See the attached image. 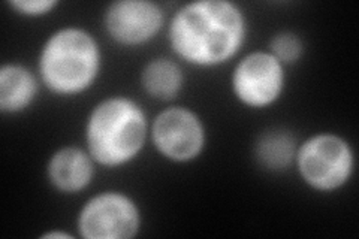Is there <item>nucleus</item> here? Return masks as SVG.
Instances as JSON below:
<instances>
[{
    "mask_svg": "<svg viewBox=\"0 0 359 239\" xmlns=\"http://www.w3.org/2000/svg\"><path fill=\"white\" fill-rule=\"evenodd\" d=\"M39 81L30 69L18 63H6L0 69V111L17 116L35 104Z\"/></svg>",
    "mask_w": 359,
    "mask_h": 239,
    "instance_id": "9d476101",
    "label": "nucleus"
},
{
    "mask_svg": "<svg viewBox=\"0 0 359 239\" xmlns=\"http://www.w3.org/2000/svg\"><path fill=\"white\" fill-rule=\"evenodd\" d=\"M149 133L147 116L137 100L107 97L88 114L86 150L99 166L121 168L141 154Z\"/></svg>",
    "mask_w": 359,
    "mask_h": 239,
    "instance_id": "f03ea898",
    "label": "nucleus"
},
{
    "mask_svg": "<svg viewBox=\"0 0 359 239\" xmlns=\"http://www.w3.org/2000/svg\"><path fill=\"white\" fill-rule=\"evenodd\" d=\"M268 51L286 67L301 60L302 53H304V43L294 32H280L269 41Z\"/></svg>",
    "mask_w": 359,
    "mask_h": 239,
    "instance_id": "ddd939ff",
    "label": "nucleus"
},
{
    "mask_svg": "<svg viewBox=\"0 0 359 239\" xmlns=\"http://www.w3.org/2000/svg\"><path fill=\"white\" fill-rule=\"evenodd\" d=\"M141 84L144 92L153 99L168 102L182 93L184 74L177 62L161 57V59H154L144 66Z\"/></svg>",
    "mask_w": 359,
    "mask_h": 239,
    "instance_id": "f8f14e48",
    "label": "nucleus"
},
{
    "mask_svg": "<svg viewBox=\"0 0 359 239\" xmlns=\"http://www.w3.org/2000/svg\"><path fill=\"white\" fill-rule=\"evenodd\" d=\"M286 87V67L269 51L244 55L231 76L233 96L241 105L265 109L277 104Z\"/></svg>",
    "mask_w": 359,
    "mask_h": 239,
    "instance_id": "423d86ee",
    "label": "nucleus"
},
{
    "mask_svg": "<svg viewBox=\"0 0 359 239\" xmlns=\"http://www.w3.org/2000/svg\"><path fill=\"white\" fill-rule=\"evenodd\" d=\"M150 136L157 153L174 163L194 162L204 151L207 142L201 117L183 107H171L157 114Z\"/></svg>",
    "mask_w": 359,
    "mask_h": 239,
    "instance_id": "0eeeda50",
    "label": "nucleus"
},
{
    "mask_svg": "<svg viewBox=\"0 0 359 239\" xmlns=\"http://www.w3.org/2000/svg\"><path fill=\"white\" fill-rule=\"evenodd\" d=\"M165 22L162 8L150 0H118L108 5L104 26L121 47H140L159 35Z\"/></svg>",
    "mask_w": 359,
    "mask_h": 239,
    "instance_id": "6e6552de",
    "label": "nucleus"
},
{
    "mask_svg": "<svg viewBox=\"0 0 359 239\" xmlns=\"http://www.w3.org/2000/svg\"><path fill=\"white\" fill-rule=\"evenodd\" d=\"M42 238H43V239H51V238H65V239H72L74 236H72V235H69V233H66V232L53 231V232L43 233V235H42Z\"/></svg>",
    "mask_w": 359,
    "mask_h": 239,
    "instance_id": "2eb2a0df",
    "label": "nucleus"
},
{
    "mask_svg": "<svg viewBox=\"0 0 359 239\" xmlns=\"http://www.w3.org/2000/svg\"><path fill=\"white\" fill-rule=\"evenodd\" d=\"M245 38V15L237 4L228 0L186 4L168 26V41L177 59L204 69L232 60Z\"/></svg>",
    "mask_w": 359,
    "mask_h": 239,
    "instance_id": "f257e3e1",
    "label": "nucleus"
},
{
    "mask_svg": "<svg viewBox=\"0 0 359 239\" xmlns=\"http://www.w3.org/2000/svg\"><path fill=\"white\" fill-rule=\"evenodd\" d=\"M95 175V161L87 150L75 145L59 148L47 165V177L54 190L75 195L86 190Z\"/></svg>",
    "mask_w": 359,
    "mask_h": 239,
    "instance_id": "1a4fd4ad",
    "label": "nucleus"
},
{
    "mask_svg": "<svg viewBox=\"0 0 359 239\" xmlns=\"http://www.w3.org/2000/svg\"><path fill=\"white\" fill-rule=\"evenodd\" d=\"M76 229L86 239L135 238L141 229V210L126 193H97L83 205Z\"/></svg>",
    "mask_w": 359,
    "mask_h": 239,
    "instance_id": "39448f33",
    "label": "nucleus"
},
{
    "mask_svg": "<svg viewBox=\"0 0 359 239\" xmlns=\"http://www.w3.org/2000/svg\"><path fill=\"white\" fill-rule=\"evenodd\" d=\"M8 5L22 17L39 18L51 14L59 6V2L55 0H13V2H8Z\"/></svg>",
    "mask_w": 359,
    "mask_h": 239,
    "instance_id": "4468645a",
    "label": "nucleus"
},
{
    "mask_svg": "<svg viewBox=\"0 0 359 239\" xmlns=\"http://www.w3.org/2000/svg\"><path fill=\"white\" fill-rule=\"evenodd\" d=\"M298 144L292 132L271 129L261 133L255 142V158L266 170L283 172L295 163Z\"/></svg>",
    "mask_w": 359,
    "mask_h": 239,
    "instance_id": "9b49d317",
    "label": "nucleus"
},
{
    "mask_svg": "<svg viewBox=\"0 0 359 239\" xmlns=\"http://www.w3.org/2000/svg\"><path fill=\"white\" fill-rule=\"evenodd\" d=\"M295 165L302 181L320 193L343 189L355 172V151L343 136L316 133L298 145Z\"/></svg>",
    "mask_w": 359,
    "mask_h": 239,
    "instance_id": "20e7f679",
    "label": "nucleus"
},
{
    "mask_svg": "<svg viewBox=\"0 0 359 239\" xmlns=\"http://www.w3.org/2000/svg\"><path fill=\"white\" fill-rule=\"evenodd\" d=\"M100 67L102 53L92 33L81 27H63L42 45L38 75L53 95L74 97L93 87Z\"/></svg>",
    "mask_w": 359,
    "mask_h": 239,
    "instance_id": "7ed1b4c3",
    "label": "nucleus"
}]
</instances>
